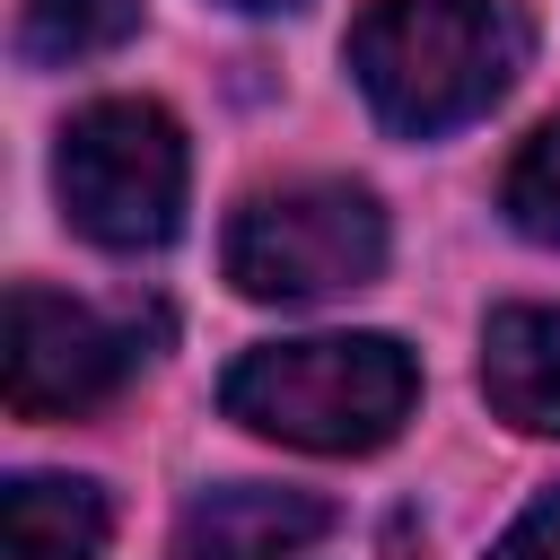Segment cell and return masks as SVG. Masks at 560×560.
Instances as JSON below:
<instances>
[{"instance_id": "obj_1", "label": "cell", "mask_w": 560, "mask_h": 560, "mask_svg": "<svg viewBox=\"0 0 560 560\" xmlns=\"http://www.w3.org/2000/svg\"><path fill=\"white\" fill-rule=\"evenodd\" d=\"M341 52L385 131L438 140L516 88L525 18H516V0H368L350 18Z\"/></svg>"}, {"instance_id": "obj_10", "label": "cell", "mask_w": 560, "mask_h": 560, "mask_svg": "<svg viewBox=\"0 0 560 560\" xmlns=\"http://www.w3.org/2000/svg\"><path fill=\"white\" fill-rule=\"evenodd\" d=\"M499 210L516 219V236L560 245V114L508 158V175H499Z\"/></svg>"}, {"instance_id": "obj_11", "label": "cell", "mask_w": 560, "mask_h": 560, "mask_svg": "<svg viewBox=\"0 0 560 560\" xmlns=\"http://www.w3.org/2000/svg\"><path fill=\"white\" fill-rule=\"evenodd\" d=\"M490 560H560V490H542L508 534H499V551Z\"/></svg>"}, {"instance_id": "obj_9", "label": "cell", "mask_w": 560, "mask_h": 560, "mask_svg": "<svg viewBox=\"0 0 560 560\" xmlns=\"http://www.w3.org/2000/svg\"><path fill=\"white\" fill-rule=\"evenodd\" d=\"M131 26H140V0H26L18 52L26 61H88V52H114Z\"/></svg>"}, {"instance_id": "obj_12", "label": "cell", "mask_w": 560, "mask_h": 560, "mask_svg": "<svg viewBox=\"0 0 560 560\" xmlns=\"http://www.w3.org/2000/svg\"><path fill=\"white\" fill-rule=\"evenodd\" d=\"M228 9H298V0H228Z\"/></svg>"}, {"instance_id": "obj_5", "label": "cell", "mask_w": 560, "mask_h": 560, "mask_svg": "<svg viewBox=\"0 0 560 560\" xmlns=\"http://www.w3.org/2000/svg\"><path fill=\"white\" fill-rule=\"evenodd\" d=\"M166 341V306H88V298H52L35 280L9 289V359H0V394L18 420H70V411H96L114 402L140 359Z\"/></svg>"}, {"instance_id": "obj_4", "label": "cell", "mask_w": 560, "mask_h": 560, "mask_svg": "<svg viewBox=\"0 0 560 560\" xmlns=\"http://www.w3.org/2000/svg\"><path fill=\"white\" fill-rule=\"evenodd\" d=\"M219 262L262 306H306V298H332V289H368L385 271V210H376L368 184H341V175L271 184V192L236 201Z\"/></svg>"}, {"instance_id": "obj_3", "label": "cell", "mask_w": 560, "mask_h": 560, "mask_svg": "<svg viewBox=\"0 0 560 560\" xmlns=\"http://www.w3.org/2000/svg\"><path fill=\"white\" fill-rule=\"evenodd\" d=\"M52 184H61V210H70L79 236H96L114 254H140V245H166L184 228L192 158H184V131H175L166 105L105 96V105H79L70 114L61 158H52Z\"/></svg>"}, {"instance_id": "obj_8", "label": "cell", "mask_w": 560, "mask_h": 560, "mask_svg": "<svg viewBox=\"0 0 560 560\" xmlns=\"http://www.w3.org/2000/svg\"><path fill=\"white\" fill-rule=\"evenodd\" d=\"M114 508L96 481L70 472H18L0 490V560H105Z\"/></svg>"}, {"instance_id": "obj_7", "label": "cell", "mask_w": 560, "mask_h": 560, "mask_svg": "<svg viewBox=\"0 0 560 560\" xmlns=\"http://www.w3.org/2000/svg\"><path fill=\"white\" fill-rule=\"evenodd\" d=\"M481 394L508 429L560 438V306H499L481 324Z\"/></svg>"}, {"instance_id": "obj_6", "label": "cell", "mask_w": 560, "mask_h": 560, "mask_svg": "<svg viewBox=\"0 0 560 560\" xmlns=\"http://www.w3.org/2000/svg\"><path fill=\"white\" fill-rule=\"evenodd\" d=\"M324 534H332V499L280 481H228L175 516V560H289Z\"/></svg>"}, {"instance_id": "obj_2", "label": "cell", "mask_w": 560, "mask_h": 560, "mask_svg": "<svg viewBox=\"0 0 560 560\" xmlns=\"http://www.w3.org/2000/svg\"><path fill=\"white\" fill-rule=\"evenodd\" d=\"M228 420L306 446V455H368L385 446L411 402H420V368L394 332H306V341H262L228 368L219 385Z\"/></svg>"}]
</instances>
